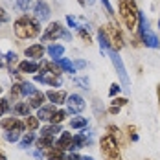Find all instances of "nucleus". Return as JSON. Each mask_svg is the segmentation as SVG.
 Masks as SVG:
<instances>
[{
	"instance_id": "f257e3e1",
	"label": "nucleus",
	"mask_w": 160,
	"mask_h": 160,
	"mask_svg": "<svg viewBox=\"0 0 160 160\" xmlns=\"http://www.w3.org/2000/svg\"><path fill=\"white\" fill-rule=\"evenodd\" d=\"M13 32L18 39H35L41 35V22L33 15H20L13 24Z\"/></svg>"
},
{
	"instance_id": "f03ea898",
	"label": "nucleus",
	"mask_w": 160,
	"mask_h": 160,
	"mask_svg": "<svg viewBox=\"0 0 160 160\" xmlns=\"http://www.w3.org/2000/svg\"><path fill=\"white\" fill-rule=\"evenodd\" d=\"M118 11H120V17L125 24L129 32H132L138 24V15H140V9L136 6L134 0H120L118 2Z\"/></svg>"
},
{
	"instance_id": "7ed1b4c3",
	"label": "nucleus",
	"mask_w": 160,
	"mask_h": 160,
	"mask_svg": "<svg viewBox=\"0 0 160 160\" xmlns=\"http://www.w3.org/2000/svg\"><path fill=\"white\" fill-rule=\"evenodd\" d=\"M122 147L118 145V142L109 136V134H105V136H101V140H99V151H101V157L105 160H122V151H120Z\"/></svg>"
},
{
	"instance_id": "20e7f679",
	"label": "nucleus",
	"mask_w": 160,
	"mask_h": 160,
	"mask_svg": "<svg viewBox=\"0 0 160 160\" xmlns=\"http://www.w3.org/2000/svg\"><path fill=\"white\" fill-rule=\"evenodd\" d=\"M57 39H66V41H70L72 35L66 32V28H63L61 22H50L48 28L42 33V41H44V42H52V41H57Z\"/></svg>"
},
{
	"instance_id": "39448f33",
	"label": "nucleus",
	"mask_w": 160,
	"mask_h": 160,
	"mask_svg": "<svg viewBox=\"0 0 160 160\" xmlns=\"http://www.w3.org/2000/svg\"><path fill=\"white\" fill-rule=\"evenodd\" d=\"M107 55L111 57V63H112V66L116 68V74H118V78H120V81H122L123 88L129 90V88H131V87H129V85H131V81H129L127 70H125V64H123V61H122L120 53H118L116 50H109V52H107Z\"/></svg>"
},
{
	"instance_id": "423d86ee",
	"label": "nucleus",
	"mask_w": 160,
	"mask_h": 160,
	"mask_svg": "<svg viewBox=\"0 0 160 160\" xmlns=\"http://www.w3.org/2000/svg\"><path fill=\"white\" fill-rule=\"evenodd\" d=\"M105 32H107V35H109V41H111L112 50L120 52V50L125 46V41H123V35H122V32H120L118 22H111V24H107V26H105Z\"/></svg>"
},
{
	"instance_id": "0eeeda50",
	"label": "nucleus",
	"mask_w": 160,
	"mask_h": 160,
	"mask_svg": "<svg viewBox=\"0 0 160 160\" xmlns=\"http://www.w3.org/2000/svg\"><path fill=\"white\" fill-rule=\"evenodd\" d=\"M0 127L4 129V131H18V132H24L26 131V123L22 120L15 118V116H8V118H2Z\"/></svg>"
},
{
	"instance_id": "6e6552de",
	"label": "nucleus",
	"mask_w": 160,
	"mask_h": 160,
	"mask_svg": "<svg viewBox=\"0 0 160 160\" xmlns=\"http://www.w3.org/2000/svg\"><path fill=\"white\" fill-rule=\"evenodd\" d=\"M66 107H68L66 109L68 114H78L85 109V99H83L81 94H70L66 98Z\"/></svg>"
},
{
	"instance_id": "1a4fd4ad",
	"label": "nucleus",
	"mask_w": 160,
	"mask_h": 160,
	"mask_svg": "<svg viewBox=\"0 0 160 160\" xmlns=\"http://www.w3.org/2000/svg\"><path fill=\"white\" fill-rule=\"evenodd\" d=\"M50 15H52V9H50L48 2H44V0H37L35 4H33V17L41 22V20H48Z\"/></svg>"
},
{
	"instance_id": "9d476101",
	"label": "nucleus",
	"mask_w": 160,
	"mask_h": 160,
	"mask_svg": "<svg viewBox=\"0 0 160 160\" xmlns=\"http://www.w3.org/2000/svg\"><path fill=\"white\" fill-rule=\"evenodd\" d=\"M138 37H140V41H142V44H144L145 48H153V50H158L160 48L158 37L151 32L149 28L144 30V32H140V33H138Z\"/></svg>"
},
{
	"instance_id": "9b49d317",
	"label": "nucleus",
	"mask_w": 160,
	"mask_h": 160,
	"mask_svg": "<svg viewBox=\"0 0 160 160\" xmlns=\"http://www.w3.org/2000/svg\"><path fill=\"white\" fill-rule=\"evenodd\" d=\"M44 53H46V48L42 44H39V42H35V44H32V46H28V48L24 50V55L30 61H42Z\"/></svg>"
},
{
	"instance_id": "f8f14e48",
	"label": "nucleus",
	"mask_w": 160,
	"mask_h": 160,
	"mask_svg": "<svg viewBox=\"0 0 160 160\" xmlns=\"http://www.w3.org/2000/svg\"><path fill=\"white\" fill-rule=\"evenodd\" d=\"M35 81L37 83H46L50 87H61V78L59 76H53V74H48V72L35 74Z\"/></svg>"
},
{
	"instance_id": "ddd939ff",
	"label": "nucleus",
	"mask_w": 160,
	"mask_h": 160,
	"mask_svg": "<svg viewBox=\"0 0 160 160\" xmlns=\"http://www.w3.org/2000/svg\"><path fill=\"white\" fill-rule=\"evenodd\" d=\"M39 70H41V64L37 63V61L26 59V61H20L18 63V72L20 74H37Z\"/></svg>"
},
{
	"instance_id": "4468645a",
	"label": "nucleus",
	"mask_w": 160,
	"mask_h": 160,
	"mask_svg": "<svg viewBox=\"0 0 160 160\" xmlns=\"http://www.w3.org/2000/svg\"><path fill=\"white\" fill-rule=\"evenodd\" d=\"M70 144H72V132L63 131V132L59 134V138L55 140V145H53V147H57V149H61V151H70Z\"/></svg>"
},
{
	"instance_id": "2eb2a0df",
	"label": "nucleus",
	"mask_w": 160,
	"mask_h": 160,
	"mask_svg": "<svg viewBox=\"0 0 160 160\" xmlns=\"http://www.w3.org/2000/svg\"><path fill=\"white\" fill-rule=\"evenodd\" d=\"M46 98L52 101V105H63V103H66L68 94L64 90H48L46 92Z\"/></svg>"
},
{
	"instance_id": "dca6fc26",
	"label": "nucleus",
	"mask_w": 160,
	"mask_h": 160,
	"mask_svg": "<svg viewBox=\"0 0 160 160\" xmlns=\"http://www.w3.org/2000/svg\"><path fill=\"white\" fill-rule=\"evenodd\" d=\"M107 131H109L107 134H109V136H112V138H114V140L118 142V145H120V147H127V140L123 138V132H122L120 129L116 127L114 123H111V125H107Z\"/></svg>"
},
{
	"instance_id": "f3484780",
	"label": "nucleus",
	"mask_w": 160,
	"mask_h": 160,
	"mask_svg": "<svg viewBox=\"0 0 160 160\" xmlns=\"http://www.w3.org/2000/svg\"><path fill=\"white\" fill-rule=\"evenodd\" d=\"M55 111H57V105H42V107L37 111V118H39L41 122H50L52 116L55 114Z\"/></svg>"
},
{
	"instance_id": "a211bd4d",
	"label": "nucleus",
	"mask_w": 160,
	"mask_h": 160,
	"mask_svg": "<svg viewBox=\"0 0 160 160\" xmlns=\"http://www.w3.org/2000/svg\"><path fill=\"white\" fill-rule=\"evenodd\" d=\"M98 41H99V48L103 53H107L109 50H112L111 41H109V35L105 32V28H98Z\"/></svg>"
},
{
	"instance_id": "6ab92c4d",
	"label": "nucleus",
	"mask_w": 160,
	"mask_h": 160,
	"mask_svg": "<svg viewBox=\"0 0 160 160\" xmlns=\"http://www.w3.org/2000/svg\"><path fill=\"white\" fill-rule=\"evenodd\" d=\"M90 144V140L85 136V134H74L72 136V144H70V151H78V149H81V147H87V145Z\"/></svg>"
},
{
	"instance_id": "aec40b11",
	"label": "nucleus",
	"mask_w": 160,
	"mask_h": 160,
	"mask_svg": "<svg viewBox=\"0 0 160 160\" xmlns=\"http://www.w3.org/2000/svg\"><path fill=\"white\" fill-rule=\"evenodd\" d=\"M39 64H41V70H42V72H48V74H53V76H61V74H63V70L57 66L55 61H44V59H42Z\"/></svg>"
},
{
	"instance_id": "412c9836",
	"label": "nucleus",
	"mask_w": 160,
	"mask_h": 160,
	"mask_svg": "<svg viewBox=\"0 0 160 160\" xmlns=\"http://www.w3.org/2000/svg\"><path fill=\"white\" fill-rule=\"evenodd\" d=\"M35 145L41 151H48V149H52L55 145V138H52V136H41V138L35 140Z\"/></svg>"
},
{
	"instance_id": "4be33fe9",
	"label": "nucleus",
	"mask_w": 160,
	"mask_h": 160,
	"mask_svg": "<svg viewBox=\"0 0 160 160\" xmlns=\"http://www.w3.org/2000/svg\"><path fill=\"white\" fill-rule=\"evenodd\" d=\"M46 99H48V98H46V94L39 90L35 96H32L30 99H28V103H30V107H32V109H37V111H39V109L44 105V101H46Z\"/></svg>"
},
{
	"instance_id": "5701e85b",
	"label": "nucleus",
	"mask_w": 160,
	"mask_h": 160,
	"mask_svg": "<svg viewBox=\"0 0 160 160\" xmlns=\"http://www.w3.org/2000/svg\"><path fill=\"white\" fill-rule=\"evenodd\" d=\"M13 112H15L17 116H30V112H32V107H30V103L28 101H17L15 107H13Z\"/></svg>"
},
{
	"instance_id": "b1692460",
	"label": "nucleus",
	"mask_w": 160,
	"mask_h": 160,
	"mask_svg": "<svg viewBox=\"0 0 160 160\" xmlns=\"http://www.w3.org/2000/svg\"><path fill=\"white\" fill-rule=\"evenodd\" d=\"M61 132H63L61 125H53V123H50V125H46V127H42L41 136H52V138H55V136L61 134Z\"/></svg>"
},
{
	"instance_id": "393cba45",
	"label": "nucleus",
	"mask_w": 160,
	"mask_h": 160,
	"mask_svg": "<svg viewBox=\"0 0 160 160\" xmlns=\"http://www.w3.org/2000/svg\"><path fill=\"white\" fill-rule=\"evenodd\" d=\"M46 52H48V55L50 57H53V61L55 59H59V57H63V53H64V46L63 44H50L48 48H46Z\"/></svg>"
},
{
	"instance_id": "a878e982",
	"label": "nucleus",
	"mask_w": 160,
	"mask_h": 160,
	"mask_svg": "<svg viewBox=\"0 0 160 160\" xmlns=\"http://www.w3.org/2000/svg\"><path fill=\"white\" fill-rule=\"evenodd\" d=\"M55 63H57V66L63 70V72H76V66H74V63L72 61H68L66 57H59V59H55Z\"/></svg>"
},
{
	"instance_id": "bb28decb",
	"label": "nucleus",
	"mask_w": 160,
	"mask_h": 160,
	"mask_svg": "<svg viewBox=\"0 0 160 160\" xmlns=\"http://www.w3.org/2000/svg\"><path fill=\"white\" fill-rule=\"evenodd\" d=\"M32 144H35V131H28V132H24L22 138H20V147H22V149H28Z\"/></svg>"
},
{
	"instance_id": "cd10ccee",
	"label": "nucleus",
	"mask_w": 160,
	"mask_h": 160,
	"mask_svg": "<svg viewBox=\"0 0 160 160\" xmlns=\"http://www.w3.org/2000/svg\"><path fill=\"white\" fill-rule=\"evenodd\" d=\"M20 90H22V96H35L39 90H37V87L33 85V83H28V81H22L20 83Z\"/></svg>"
},
{
	"instance_id": "c85d7f7f",
	"label": "nucleus",
	"mask_w": 160,
	"mask_h": 160,
	"mask_svg": "<svg viewBox=\"0 0 160 160\" xmlns=\"http://www.w3.org/2000/svg\"><path fill=\"white\" fill-rule=\"evenodd\" d=\"M44 157H46V160H64V151L52 147L48 151H44Z\"/></svg>"
},
{
	"instance_id": "c756f323",
	"label": "nucleus",
	"mask_w": 160,
	"mask_h": 160,
	"mask_svg": "<svg viewBox=\"0 0 160 160\" xmlns=\"http://www.w3.org/2000/svg\"><path fill=\"white\" fill-rule=\"evenodd\" d=\"M68 116V111H63V109H57L55 114L52 116V120H50V123H53V125H61L64 122V118Z\"/></svg>"
},
{
	"instance_id": "7c9ffc66",
	"label": "nucleus",
	"mask_w": 160,
	"mask_h": 160,
	"mask_svg": "<svg viewBox=\"0 0 160 160\" xmlns=\"http://www.w3.org/2000/svg\"><path fill=\"white\" fill-rule=\"evenodd\" d=\"M24 123H26V129H28V131H37V129H39V123H41V120H39L37 116H32V114H30V116L24 118Z\"/></svg>"
},
{
	"instance_id": "2f4dec72",
	"label": "nucleus",
	"mask_w": 160,
	"mask_h": 160,
	"mask_svg": "<svg viewBox=\"0 0 160 160\" xmlns=\"http://www.w3.org/2000/svg\"><path fill=\"white\" fill-rule=\"evenodd\" d=\"M70 127H72V129L87 127V118H85V116H74V118L70 120Z\"/></svg>"
},
{
	"instance_id": "473e14b6",
	"label": "nucleus",
	"mask_w": 160,
	"mask_h": 160,
	"mask_svg": "<svg viewBox=\"0 0 160 160\" xmlns=\"http://www.w3.org/2000/svg\"><path fill=\"white\" fill-rule=\"evenodd\" d=\"M15 4H17V8L20 9V11H30L33 8V0H15Z\"/></svg>"
},
{
	"instance_id": "72a5a7b5",
	"label": "nucleus",
	"mask_w": 160,
	"mask_h": 160,
	"mask_svg": "<svg viewBox=\"0 0 160 160\" xmlns=\"http://www.w3.org/2000/svg\"><path fill=\"white\" fill-rule=\"evenodd\" d=\"M22 96V90H20V83H13V87H11V90H9V98L17 101L18 98Z\"/></svg>"
},
{
	"instance_id": "f704fd0d",
	"label": "nucleus",
	"mask_w": 160,
	"mask_h": 160,
	"mask_svg": "<svg viewBox=\"0 0 160 160\" xmlns=\"http://www.w3.org/2000/svg\"><path fill=\"white\" fill-rule=\"evenodd\" d=\"M125 134H127V138L131 142H136L138 140V134H136V127L134 125H127L125 127Z\"/></svg>"
},
{
	"instance_id": "c9c22d12",
	"label": "nucleus",
	"mask_w": 160,
	"mask_h": 160,
	"mask_svg": "<svg viewBox=\"0 0 160 160\" xmlns=\"http://www.w3.org/2000/svg\"><path fill=\"white\" fill-rule=\"evenodd\" d=\"M11 105H9V99L8 98H0V116H4L6 112H9Z\"/></svg>"
},
{
	"instance_id": "e433bc0d",
	"label": "nucleus",
	"mask_w": 160,
	"mask_h": 160,
	"mask_svg": "<svg viewBox=\"0 0 160 160\" xmlns=\"http://www.w3.org/2000/svg\"><path fill=\"white\" fill-rule=\"evenodd\" d=\"M20 134L22 132H18V131H6V140L8 142H17L20 138Z\"/></svg>"
},
{
	"instance_id": "4c0bfd02",
	"label": "nucleus",
	"mask_w": 160,
	"mask_h": 160,
	"mask_svg": "<svg viewBox=\"0 0 160 160\" xmlns=\"http://www.w3.org/2000/svg\"><path fill=\"white\" fill-rule=\"evenodd\" d=\"M111 103H112V107H120V109H122V107H125L129 103V99L127 98H112Z\"/></svg>"
},
{
	"instance_id": "58836bf2",
	"label": "nucleus",
	"mask_w": 160,
	"mask_h": 160,
	"mask_svg": "<svg viewBox=\"0 0 160 160\" xmlns=\"http://www.w3.org/2000/svg\"><path fill=\"white\" fill-rule=\"evenodd\" d=\"M122 88H123V87H122L120 83H112L111 88H109V96H111V98H116L118 94H120V90H122Z\"/></svg>"
},
{
	"instance_id": "ea45409f",
	"label": "nucleus",
	"mask_w": 160,
	"mask_h": 160,
	"mask_svg": "<svg viewBox=\"0 0 160 160\" xmlns=\"http://www.w3.org/2000/svg\"><path fill=\"white\" fill-rule=\"evenodd\" d=\"M78 33H79V37L85 41V42H87V44H92V37H90V33L87 32L85 28H79V30H78Z\"/></svg>"
},
{
	"instance_id": "a19ab883",
	"label": "nucleus",
	"mask_w": 160,
	"mask_h": 160,
	"mask_svg": "<svg viewBox=\"0 0 160 160\" xmlns=\"http://www.w3.org/2000/svg\"><path fill=\"white\" fill-rule=\"evenodd\" d=\"M66 24H68L70 28H78V30H79V28H83V26H79V24H78V18H76V17H72V15H66Z\"/></svg>"
},
{
	"instance_id": "79ce46f5",
	"label": "nucleus",
	"mask_w": 160,
	"mask_h": 160,
	"mask_svg": "<svg viewBox=\"0 0 160 160\" xmlns=\"http://www.w3.org/2000/svg\"><path fill=\"white\" fill-rule=\"evenodd\" d=\"M8 20H9V15H8V11H6L4 8H0V26H2V24H6Z\"/></svg>"
},
{
	"instance_id": "37998d69",
	"label": "nucleus",
	"mask_w": 160,
	"mask_h": 160,
	"mask_svg": "<svg viewBox=\"0 0 160 160\" xmlns=\"http://www.w3.org/2000/svg\"><path fill=\"white\" fill-rule=\"evenodd\" d=\"M101 4L105 6V9H107V13H109V17L114 15V9H112V6H111V2L109 0H101Z\"/></svg>"
},
{
	"instance_id": "c03bdc74",
	"label": "nucleus",
	"mask_w": 160,
	"mask_h": 160,
	"mask_svg": "<svg viewBox=\"0 0 160 160\" xmlns=\"http://www.w3.org/2000/svg\"><path fill=\"white\" fill-rule=\"evenodd\" d=\"M78 85H81V88H88V79H85V78H78L76 79Z\"/></svg>"
},
{
	"instance_id": "a18cd8bd",
	"label": "nucleus",
	"mask_w": 160,
	"mask_h": 160,
	"mask_svg": "<svg viewBox=\"0 0 160 160\" xmlns=\"http://www.w3.org/2000/svg\"><path fill=\"white\" fill-rule=\"evenodd\" d=\"M66 160H81V157L78 155V153H74V151H70V153H68V157H66Z\"/></svg>"
},
{
	"instance_id": "49530a36",
	"label": "nucleus",
	"mask_w": 160,
	"mask_h": 160,
	"mask_svg": "<svg viewBox=\"0 0 160 160\" xmlns=\"http://www.w3.org/2000/svg\"><path fill=\"white\" fill-rule=\"evenodd\" d=\"M118 112H120V107H112V105H111V109H109V114H112V116H116Z\"/></svg>"
},
{
	"instance_id": "de8ad7c7",
	"label": "nucleus",
	"mask_w": 160,
	"mask_h": 160,
	"mask_svg": "<svg viewBox=\"0 0 160 160\" xmlns=\"http://www.w3.org/2000/svg\"><path fill=\"white\" fill-rule=\"evenodd\" d=\"M74 66H76V68H85V66H87V63H85V61H76V63H74Z\"/></svg>"
},
{
	"instance_id": "09e8293b",
	"label": "nucleus",
	"mask_w": 160,
	"mask_h": 160,
	"mask_svg": "<svg viewBox=\"0 0 160 160\" xmlns=\"http://www.w3.org/2000/svg\"><path fill=\"white\" fill-rule=\"evenodd\" d=\"M157 98H158V105H160V83L157 85Z\"/></svg>"
},
{
	"instance_id": "8fccbe9b",
	"label": "nucleus",
	"mask_w": 160,
	"mask_h": 160,
	"mask_svg": "<svg viewBox=\"0 0 160 160\" xmlns=\"http://www.w3.org/2000/svg\"><path fill=\"white\" fill-rule=\"evenodd\" d=\"M0 160H8V157H6V153L0 149Z\"/></svg>"
},
{
	"instance_id": "3c124183",
	"label": "nucleus",
	"mask_w": 160,
	"mask_h": 160,
	"mask_svg": "<svg viewBox=\"0 0 160 160\" xmlns=\"http://www.w3.org/2000/svg\"><path fill=\"white\" fill-rule=\"evenodd\" d=\"M81 160H94L92 157H81Z\"/></svg>"
},
{
	"instance_id": "603ef678",
	"label": "nucleus",
	"mask_w": 160,
	"mask_h": 160,
	"mask_svg": "<svg viewBox=\"0 0 160 160\" xmlns=\"http://www.w3.org/2000/svg\"><path fill=\"white\" fill-rule=\"evenodd\" d=\"M78 2H79L81 6H85V4H87V0H78Z\"/></svg>"
},
{
	"instance_id": "864d4df0",
	"label": "nucleus",
	"mask_w": 160,
	"mask_h": 160,
	"mask_svg": "<svg viewBox=\"0 0 160 160\" xmlns=\"http://www.w3.org/2000/svg\"><path fill=\"white\" fill-rule=\"evenodd\" d=\"M88 4H94V0H88Z\"/></svg>"
},
{
	"instance_id": "5fc2aeb1",
	"label": "nucleus",
	"mask_w": 160,
	"mask_h": 160,
	"mask_svg": "<svg viewBox=\"0 0 160 160\" xmlns=\"http://www.w3.org/2000/svg\"><path fill=\"white\" fill-rule=\"evenodd\" d=\"M158 28H160V18H158Z\"/></svg>"
},
{
	"instance_id": "6e6d98bb",
	"label": "nucleus",
	"mask_w": 160,
	"mask_h": 160,
	"mask_svg": "<svg viewBox=\"0 0 160 160\" xmlns=\"http://www.w3.org/2000/svg\"><path fill=\"white\" fill-rule=\"evenodd\" d=\"M0 94H2V87H0Z\"/></svg>"
}]
</instances>
